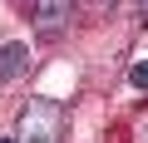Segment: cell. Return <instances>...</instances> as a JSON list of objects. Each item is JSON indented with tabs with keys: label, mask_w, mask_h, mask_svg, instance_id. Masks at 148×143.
<instances>
[{
	"label": "cell",
	"mask_w": 148,
	"mask_h": 143,
	"mask_svg": "<svg viewBox=\"0 0 148 143\" xmlns=\"http://www.w3.org/2000/svg\"><path fill=\"white\" fill-rule=\"evenodd\" d=\"M0 143H15V138H0Z\"/></svg>",
	"instance_id": "5b68a950"
},
{
	"label": "cell",
	"mask_w": 148,
	"mask_h": 143,
	"mask_svg": "<svg viewBox=\"0 0 148 143\" xmlns=\"http://www.w3.org/2000/svg\"><path fill=\"white\" fill-rule=\"evenodd\" d=\"M25 64H30V49L25 44H5V49H0V84H10Z\"/></svg>",
	"instance_id": "7a4b0ae2"
},
{
	"label": "cell",
	"mask_w": 148,
	"mask_h": 143,
	"mask_svg": "<svg viewBox=\"0 0 148 143\" xmlns=\"http://www.w3.org/2000/svg\"><path fill=\"white\" fill-rule=\"evenodd\" d=\"M35 15L45 20V30H54V25H59V20L69 15V5H35Z\"/></svg>",
	"instance_id": "3957f363"
},
{
	"label": "cell",
	"mask_w": 148,
	"mask_h": 143,
	"mask_svg": "<svg viewBox=\"0 0 148 143\" xmlns=\"http://www.w3.org/2000/svg\"><path fill=\"white\" fill-rule=\"evenodd\" d=\"M128 79H133L138 89H148V64H133V74H128Z\"/></svg>",
	"instance_id": "277c9868"
},
{
	"label": "cell",
	"mask_w": 148,
	"mask_h": 143,
	"mask_svg": "<svg viewBox=\"0 0 148 143\" xmlns=\"http://www.w3.org/2000/svg\"><path fill=\"white\" fill-rule=\"evenodd\" d=\"M59 123H64V114H59L54 99H30V109L20 118V143H54Z\"/></svg>",
	"instance_id": "6da1fadb"
}]
</instances>
